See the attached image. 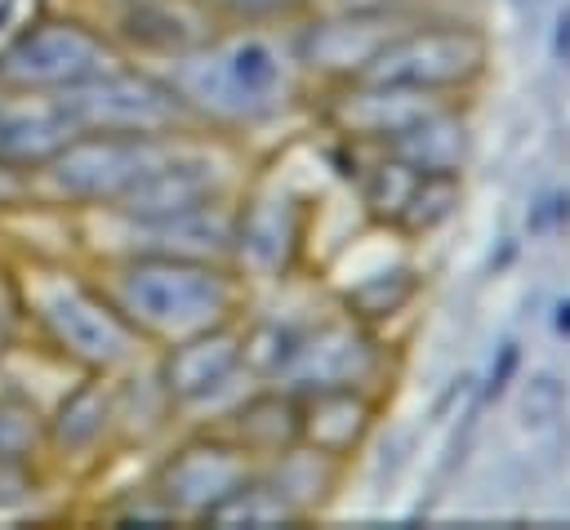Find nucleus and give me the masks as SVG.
<instances>
[{"label": "nucleus", "instance_id": "2eb2a0df", "mask_svg": "<svg viewBox=\"0 0 570 530\" xmlns=\"http://www.w3.org/2000/svg\"><path fill=\"white\" fill-rule=\"evenodd\" d=\"M383 151L401 156L419 174H463L472 156V129L463 116V102H436L419 120H410Z\"/></svg>", "mask_w": 570, "mask_h": 530}, {"label": "nucleus", "instance_id": "f3484780", "mask_svg": "<svg viewBox=\"0 0 570 530\" xmlns=\"http://www.w3.org/2000/svg\"><path fill=\"white\" fill-rule=\"evenodd\" d=\"M343 468L347 463H338V459H330V454H321V450H312V445H289V450H281V454H272V459H263L258 463V477L276 490V499L303 521V517H312V512H321L325 503H330V494H334V485H338V477H343Z\"/></svg>", "mask_w": 570, "mask_h": 530}, {"label": "nucleus", "instance_id": "dca6fc26", "mask_svg": "<svg viewBox=\"0 0 570 530\" xmlns=\"http://www.w3.org/2000/svg\"><path fill=\"white\" fill-rule=\"evenodd\" d=\"M107 436H116V401H111V379L89 374L85 383H76L58 414L45 423V441L62 454V459H94Z\"/></svg>", "mask_w": 570, "mask_h": 530}, {"label": "nucleus", "instance_id": "412c9836", "mask_svg": "<svg viewBox=\"0 0 570 530\" xmlns=\"http://www.w3.org/2000/svg\"><path fill=\"white\" fill-rule=\"evenodd\" d=\"M40 441H45L40 414L13 396H0V463H27Z\"/></svg>", "mask_w": 570, "mask_h": 530}, {"label": "nucleus", "instance_id": "4be33fe9", "mask_svg": "<svg viewBox=\"0 0 570 530\" xmlns=\"http://www.w3.org/2000/svg\"><path fill=\"white\" fill-rule=\"evenodd\" d=\"M561 405H566V392H561V383H557L552 374H539V379L525 383V396H521L525 419H534V423L561 419Z\"/></svg>", "mask_w": 570, "mask_h": 530}, {"label": "nucleus", "instance_id": "393cba45", "mask_svg": "<svg viewBox=\"0 0 570 530\" xmlns=\"http://www.w3.org/2000/svg\"><path fill=\"white\" fill-rule=\"evenodd\" d=\"M552 330H557L561 338H570V298H557V307H552Z\"/></svg>", "mask_w": 570, "mask_h": 530}, {"label": "nucleus", "instance_id": "a211bd4d", "mask_svg": "<svg viewBox=\"0 0 570 530\" xmlns=\"http://www.w3.org/2000/svg\"><path fill=\"white\" fill-rule=\"evenodd\" d=\"M419 289H423V272L410 258H396V263H383V267L365 272L352 289H343L338 294V307L379 330L383 321L401 316L419 298Z\"/></svg>", "mask_w": 570, "mask_h": 530}, {"label": "nucleus", "instance_id": "0eeeda50", "mask_svg": "<svg viewBox=\"0 0 570 530\" xmlns=\"http://www.w3.org/2000/svg\"><path fill=\"white\" fill-rule=\"evenodd\" d=\"M125 62L111 31L80 18H40L0 45V94H62Z\"/></svg>", "mask_w": 570, "mask_h": 530}, {"label": "nucleus", "instance_id": "6e6552de", "mask_svg": "<svg viewBox=\"0 0 570 530\" xmlns=\"http://www.w3.org/2000/svg\"><path fill=\"white\" fill-rule=\"evenodd\" d=\"M156 374L174 401V414L196 428H214L240 396H249L258 387V379L245 361L240 321L160 347Z\"/></svg>", "mask_w": 570, "mask_h": 530}, {"label": "nucleus", "instance_id": "20e7f679", "mask_svg": "<svg viewBox=\"0 0 570 530\" xmlns=\"http://www.w3.org/2000/svg\"><path fill=\"white\" fill-rule=\"evenodd\" d=\"M31 316L40 321L45 338L85 374H120L142 361L147 343L134 325L111 307L94 276L71 272H36L31 281Z\"/></svg>", "mask_w": 570, "mask_h": 530}, {"label": "nucleus", "instance_id": "f03ea898", "mask_svg": "<svg viewBox=\"0 0 570 530\" xmlns=\"http://www.w3.org/2000/svg\"><path fill=\"white\" fill-rule=\"evenodd\" d=\"M94 281L147 347H169L245 316V276L214 258L120 254L102 258Z\"/></svg>", "mask_w": 570, "mask_h": 530}, {"label": "nucleus", "instance_id": "9b49d317", "mask_svg": "<svg viewBox=\"0 0 570 530\" xmlns=\"http://www.w3.org/2000/svg\"><path fill=\"white\" fill-rule=\"evenodd\" d=\"M303 200L289 192H267L249 196L236 205V227H232V267L245 281H285L294 258L303 254Z\"/></svg>", "mask_w": 570, "mask_h": 530}, {"label": "nucleus", "instance_id": "1a4fd4ad", "mask_svg": "<svg viewBox=\"0 0 570 530\" xmlns=\"http://www.w3.org/2000/svg\"><path fill=\"white\" fill-rule=\"evenodd\" d=\"M76 134H183L196 129L178 94L156 67L116 62L85 85L58 94Z\"/></svg>", "mask_w": 570, "mask_h": 530}, {"label": "nucleus", "instance_id": "5701e85b", "mask_svg": "<svg viewBox=\"0 0 570 530\" xmlns=\"http://www.w3.org/2000/svg\"><path fill=\"white\" fill-rule=\"evenodd\" d=\"M517 370H521V347L517 343H503L499 347V356L490 361V374H485V396H499L512 379H517Z\"/></svg>", "mask_w": 570, "mask_h": 530}, {"label": "nucleus", "instance_id": "ddd939ff", "mask_svg": "<svg viewBox=\"0 0 570 530\" xmlns=\"http://www.w3.org/2000/svg\"><path fill=\"white\" fill-rule=\"evenodd\" d=\"M379 401L383 396L356 392V387L298 396V441L321 450V454H330V459H338V463H347L370 441V432L379 423Z\"/></svg>", "mask_w": 570, "mask_h": 530}, {"label": "nucleus", "instance_id": "6ab92c4d", "mask_svg": "<svg viewBox=\"0 0 570 530\" xmlns=\"http://www.w3.org/2000/svg\"><path fill=\"white\" fill-rule=\"evenodd\" d=\"M459 200H463V174H419V183H414V192H410L392 232L410 236V241L432 236L454 218Z\"/></svg>", "mask_w": 570, "mask_h": 530}, {"label": "nucleus", "instance_id": "f257e3e1", "mask_svg": "<svg viewBox=\"0 0 570 530\" xmlns=\"http://www.w3.org/2000/svg\"><path fill=\"white\" fill-rule=\"evenodd\" d=\"M191 125L205 134H249L281 120L303 89V62L285 27H227L218 22L205 40L160 58L156 67Z\"/></svg>", "mask_w": 570, "mask_h": 530}, {"label": "nucleus", "instance_id": "423d86ee", "mask_svg": "<svg viewBox=\"0 0 570 530\" xmlns=\"http://www.w3.org/2000/svg\"><path fill=\"white\" fill-rule=\"evenodd\" d=\"M387 379H392V352L374 325L356 321L343 307H330V312L312 307V316L303 321V330L272 383L294 396L334 392V387H356V392L383 396Z\"/></svg>", "mask_w": 570, "mask_h": 530}, {"label": "nucleus", "instance_id": "4468645a", "mask_svg": "<svg viewBox=\"0 0 570 530\" xmlns=\"http://www.w3.org/2000/svg\"><path fill=\"white\" fill-rule=\"evenodd\" d=\"M209 432L227 436L240 454H249L254 463L298 445V396L276 387V383H258L249 396H240Z\"/></svg>", "mask_w": 570, "mask_h": 530}, {"label": "nucleus", "instance_id": "9d476101", "mask_svg": "<svg viewBox=\"0 0 570 530\" xmlns=\"http://www.w3.org/2000/svg\"><path fill=\"white\" fill-rule=\"evenodd\" d=\"M254 468L258 463L240 454L227 436L196 428L156 463L151 490L169 508L174 521H209L214 508L227 503L254 477Z\"/></svg>", "mask_w": 570, "mask_h": 530}, {"label": "nucleus", "instance_id": "aec40b11", "mask_svg": "<svg viewBox=\"0 0 570 530\" xmlns=\"http://www.w3.org/2000/svg\"><path fill=\"white\" fill-rule=\"evenodd\" d=\"M227 27H289L307 13V0H200Z\"/></svg>", "mask_w": 570, "mask_h": 530}, {"label": "nucleus", "instance_id": "b1692460", "mask_svg": "<svg viewBox=\"0 0 570 530\" xmlns=\"http://www.w3.org/2000/svg\"><path fill=\"white\" fill-rule=\"evenodd\" d=\"M552 53L557 62H570V4L557 13V31H552Z\"/></svg>", "mask_w": 570, "mask_h": 530}, {"label": "nucleus", "instance_id": "39448f33", "mask_svg": "<svg viewBox=\"0 0 570 530\" xmlns=\"http://www.w3.org/2000/svg\"><path fill=\"white\" fill-rule=\"evenodd\" d=\"M187 134L191 129H183V134H80L49 165H40L27 178L36 183V192H45L58 205L111 209L151 169H160Z\"/></svg>", "mask_w": 570, "mask_h": 530}, {"label": "nucleus", "instance_id": "7ed1b4c3", "mask_svg": "<svg viewBox=\"0 0 570 530\" xmlns=\"http://www.w3.org/2000/svg\"><path fill=\"white\" fill-rule=\"evenodd\" d=\"M485 71H490V36L476 22H459V18L410 22L405 18L352 80L463 102L485 80Z\"/></svg>", "mask_w": 570, "mask_h": 530}, {"label": "nucleus", "instance_id": "f8f14e48", "mask_svg": "<svg viewBox=\"0 0 570 530\" xmlns=\"http://www.w3.org/2000/svg\"><path fill=\"white\" fill-rule=\"evenodd\" d=\"M76 134L58 94H0V169L36 174Z\"/></svg>", "mask_w": 570, "mask_h": 530}]
</instances>
